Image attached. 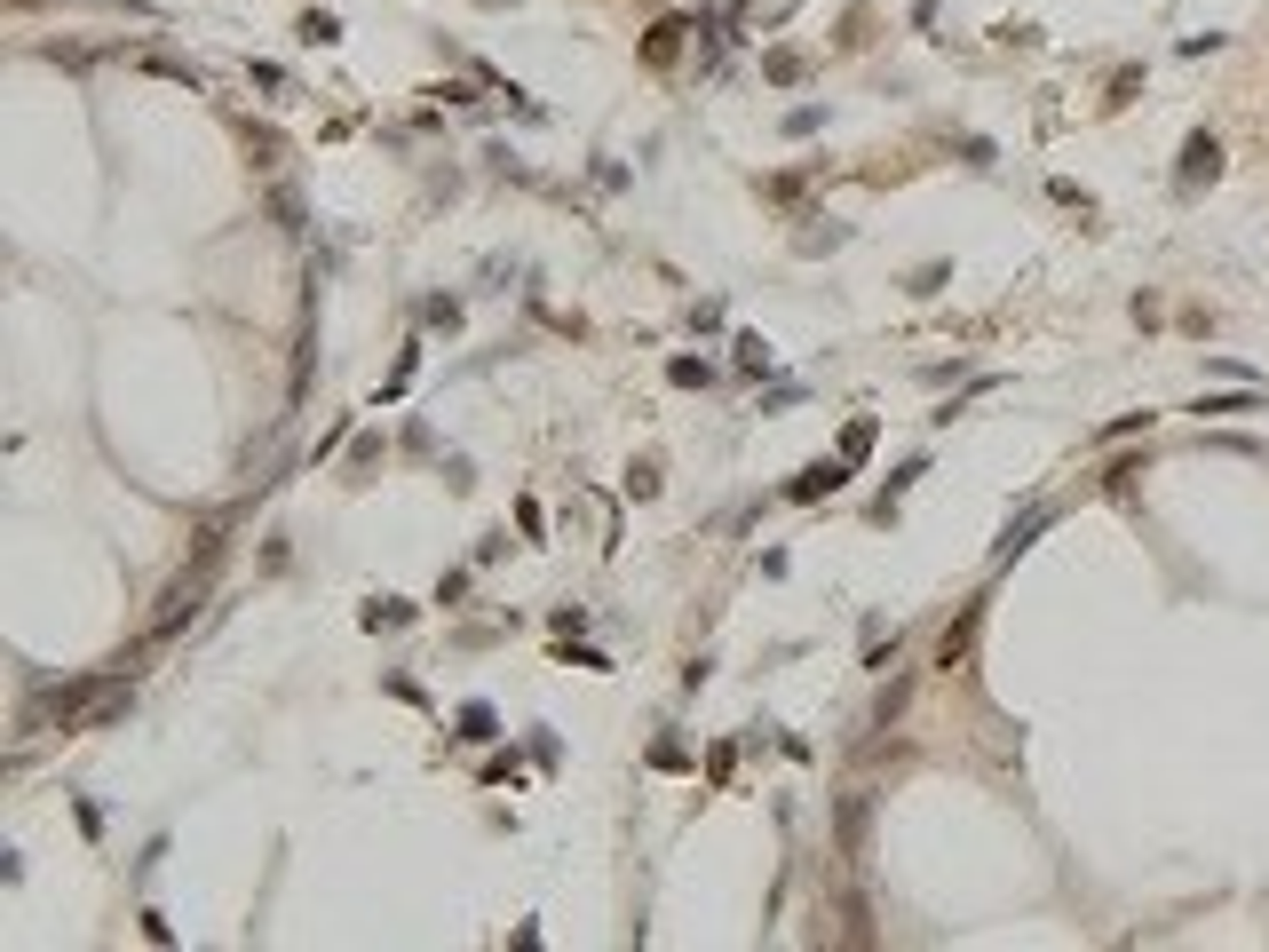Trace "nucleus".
<instances>
[{"instance_id":"nucleus-1","label":"nucleus","mask_w":1269,"mask_h":952,"mask_svg":"<svg viewBox=\"0 0 1269 952\" xmlns=\"http://www.w3.org/2000/svg\"><path fill=\"white\" fill-rule=\"evenodd\" d=\"M1222 167V151H1214V136H1190V151H1182V175L1198 183V175H1214Z\"/></svg>"},{"instance_id":"nucleus-2","label":"nucleus","mask_w":1269,"mask_h":952,"mask_svg":"<svg viewBox=\"0 0 1269 952\" xmlns=\"http://www.w3.org/2000/svg\"><path fill=\"white\" fill-rule=\"evenodd\" d=\"M833 485H841V468L825 460V468H810V476H802V485H794V500H810V493H833Z\"/></svg>"}]
</instances>
